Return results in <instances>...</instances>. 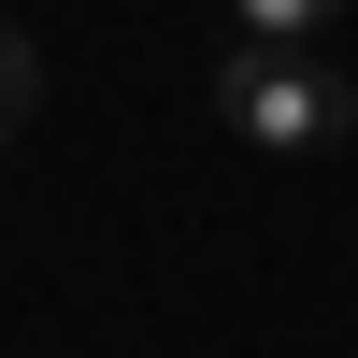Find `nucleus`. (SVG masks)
I'll list each match as a JSON object with an SVG mask.
<instances>
[{"label": "nucleus", "mask_w": 358, "mask_h": 358, "mask_svg": "<svg viewBox=\"0 0 358 358\" xmlns=\"http://www.w3.org/2000/svg\"><path fill=\"white\" fill-rule=\"evenodd\" d=\"M229 15H244V43H315L344 0H229Z\"/></svg>", "instance_id": "f03ea898"}, {"label": "nucleus", "mask_w": 358, "mask_h": 358, "mask_svg": "<svg viewBox=\"0 0 358 358\" xmlns=\"http://www.w3.org/2000/svg\"><path fill=\"white\" fill-rule=\"evenodd\" d=\"M29 101H43V43L0 29V129H29Z\"/></svg>", "instance_id": "7ed1b4c3"}, {"label": "nucleus", "mask_w": 358, "mask_h": 358, "mask_svg": "<svg viewBox=\"0 0 358 358\" xmlns=\"http://www.w3.org/2000/svg\"><path fill=\"white\" fill-rule=\"evenodd\" d=\"M215 115H229L244 143H273V158H330V143L358 129V86H344L315 43H229V57H215Z\"/></svg>", "instance_id": "f257e3e1"}]
</instances>
